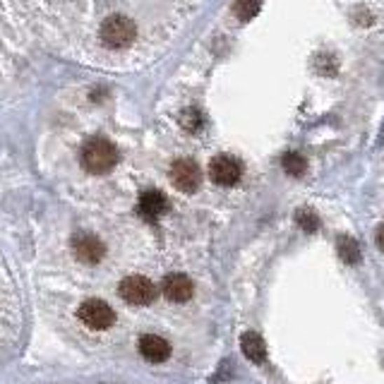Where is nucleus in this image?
<instances>
[{
	"instance_id": "obj_1",
	"label": "nucleus",
	"mask_w": 384,
	"mask_h": 384,
	"mask_svg": "<svg viewBox=\"0 0 384 384\" xmlns=\"http://www.w3.org/2000/svg\"><path fill=\"white\" fill-rule=\"evenodd\" d=\"M80 159H82V166L87 173H92V176H104V173H109L116 168L121 154H118L116 144H113L111 139L92 137L87 144L82 146Z\"/></svg>"
},
{
	"instance_id": "obj_2",
	"label": "nucleus",
	"mask_w": 384,
	"mask_h": 384,
	"mask_svg": "<svg viewBox=\"0 0 384 384\" xmlns=\"http://www.w3.org/2000/svg\"><path fill=\"white\" fill-rule=\"evenodd\" d=\"M101 41H104L106 48H125L130 43L135 41V36H137V27H135L132 20H128V17L123 15H113L109 20H104V25H101Z\"/></svg>"
},
{
	"instance_id": "obj_3",
	"label": "nucleus",
	"mask_w": 384,
	"mask_h": 384,
	"mask_svg": "<svg viewBox=\"0 0 384 384\" xmlns=\"http://www.w3.org/2000/svg\"><path fill=\"white\" fill-rule=\"evenodd\" d=\"M118 293H121L123 301L130 305H149L156 301V296H159L154 281L146 279V276H139V274L125 276V279L118 284Z\"/></svg>"
},
{
	"instance_id": "obj_4",
	"label": "nucleus",
	"mask_w": 384,
	"mask_h": 384,
	"mask_svg": "<svg viewBox=\"0 0 384 384\" xmlns=\"http://www.w3.org/2000/svg\"><path fill=\"white\" fill-rule=\"evenodd\" d=\"M77 317L82 320L84 327L94 331H104V329H111L116 324V313L113 308L106 301H99V298H89L80 305L77 310Z\"/></svg>"
},
{
	"instance_id": "obj_5",
	"label": "nucleus",
	"mask_w": 384,
	"mask_h": 384,
	"mask_svg": "<svg viewBox=\"0 0 384 384\" xmlns=\"http://www.w3.org/2000/svg\"><path fill=\"white\" fill-rule=\"evenodd\" d=\"M209 178H212V183L221 185V188H233L242 178V163L228 154L214 156L209 161Z\"/></svg>"
},
{
	"instance_id": "obj_6",
	"label": "nucleus",
	"mask_w": 384,
	"mask_h": 384,
	"mask_svg": "<svg viewBox=\"0 0 384 384\" xmlns=\"http://www.w3.org/2000/svg\"><path fill=\"white\" fill-rule=\"evenodd\" d=\"M171 183L173 188L185 192V195H192V192L200 190V183H202V171L192 159H176L171 163Z\"/></svg>"
},
{
	"instance_id": "obj_7",
	"label": "nucleus",
	"mask_w": 384,
	"mask_h": 384,
	"mask_svg": "<svg viewBox=\"0 0 384 384\" xmlns=\"http://www.w3.org/2000/svg\"><path fill=\"white\" fill-rule=\"evenodd\" d=\"M72 255L80 259L82 264H99L106 255V245L101 238H96L94 233H75L70 240Z\"/></svg>"
},
{
	"instance_id": "obj_8",
	"label": "nucleus",
	"mask_w": 384,
	"mask_h": 384,
	"mask_svg": "<svg viewBox=\"0 0 384 384\" xmlns=\"http://www.w3.org/2000/svg\"><path fill=\"white\" fill-rule=\"evenodd\" d=\"M161 291L171 303H185L190 301L192 293H195V284H192L188 274H168L166 279H163Z\"/></svg>"
},
{
	"instance_id": "obj_9",
	"label": "nucleus",
	"mask_w": 384,
	"mask_h": 384,
	"mask_svg": "<svg viewBox=\"0 0 384 384\" xmlns=\"http://www.w3.org/2000/svg\"><path fill=\"white\" fill-rule=\"evenodd\" d=\"M137 351L146 363H163V360H168V355H171V343L163 336L144 334L137 343Z\"/></svg>"
},
{
	"instance_id": "obj_10",
	"label": "nucleus",
	"mask_w": 384,
	"mask_h": 384,
	"mask_svg": "<svg viewBox=\"0 0 384 384\" xmlns=\"http://www.w3.org/2000/svg\"><path fill=\"white\" fill-rule=\"evenodd\" d=\"M168 209V200L166 195L159 190H146L139 195V202H137V212L139 217H144L146 221H156L163 212Z\"/></svg>"
},
{
	"instance_id": "obj_11",
	"label": "nucleus",
	"mask_w": 384,
	"mask_h": 384,
	"mask_svg": "<svg viewBox=\"0 0 384 384\" xmlns=\"http://www.w3.org/2000/svg\"><path fill=\"white\" fill-rule=\"evenodd\" d=\"M240 351L255 365H262L267 360V343H264V338L257 331H245L240 336Z\"/></svg>"
},
{
	"instance_id": "obj_12",
	"label": "nucleus",
	"mask_w": 384,
	"mask_h": 384,
	"mask_svg": "<svg viewBox=\"0 0 384 384\" xmlns=\"http://www.w3.org/2000/svg\"><path fill=\"white\" fill-rule=\"evenodd\" d=\"M336 252H338V257H341V262H346V264L360 262V245H358V240L351 238V235H338Z\"/></svg>"
},
{
	"instance_id": "obj_13",
	"label": "nucleus",
	"mask_w": 384,
	"mask_h": 384,
	"mask_svg": "<svg viewBox=\"0 0 384 384\" xmlns=\"http://www.w3.org/2000/svg\"><path fill=\"white\" fill-rule=\"evenodd\" d=\"M281 166H284V171L293 178H301L308 173V159H305L303 154H298V151H288V154H284Z\"/></svg>"
},
{
	"instance_id": "obj_14",
	"label": "nucleus",
	"mask_w": 384,
	"mask_h": 384,
	"mask_svg": "<svg viewBox=\"0 0 384 384\" xmlns=\"http://www.w3.org/2000/svg\"><path fill=\"white\" fill-rule=\"evenodd\" d=\"M296 224H298V228L305 231V233H315V231L320 228V217L313 212V209H298Z\"/></svg>"
},
{
	"instance_id": "obj_15",
	"label": "nucleus",
	"mask_w": 384,
	"mask_h": 384,
	"mask_svg": "<svg viewBox=\"0 0 384 384\" xmlns=\"http://www.w3.org/2000/svg\"><path fill=\"white\" fill-rule=\"evenodd\" d=\"M233 13L240 22H250L259 13V0H235Z\"/></svg>"
},
{
	"instance_id": "obj_16",
	"label": "nucleus",
	"mask_w": 384,
	"mask_h": 384,
	"mask_svg": "<svg viewBox=\"0 0 384 384\" xmlns=\"http://www.w3.org/2000/svg\"><path fill=\"white\" fill-rule=\"evenodd\" d=\"M180 125L188 130V132H197V130L202 128V113L197 109L183 111V116H180Z\"/></svg>"
},
{
	"instance_id": "obj_17",
	"label": "nucleus",
	"mask_w": 384,
	"mask_h": 384,
	"mask_svg": "<svg viewBox=\"0 0 384 384\" xmlns=\"http://www.w3.org/2000/svg\"><path fill=\"white\" fill-rule=\"evenodd\" d=\"M375 240H377V247H380V250L384 252V224L380 226V228H377V233H375Z\"/></svg>"
}]
</instances>
